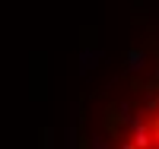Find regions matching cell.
<instances>
[{
    "label": "cell",
    "instance_id": "obj_1",
    "mask_svg": "<svg viewBox=\"0 0 159 149\" xmlns=\"http://www.w3.org/2000/svg\"><path fill=\"white\" fill-rule=\"evenodd\" d=\"M115 149H159V86L134 108L115 140Z\"/></svg>",
    "mask_w": 159,
    "mask_h": 149
}]
</instances>
